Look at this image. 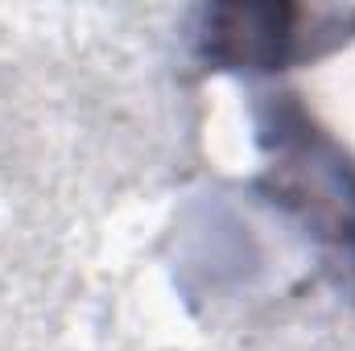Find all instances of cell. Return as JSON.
<instances>
[{
	"label": "cell",
	"instance_id": "cell-2",
	"mask_svg": "<svg viewBox=\"0 0 355 351\" xmlns=\"http://www.w3.org/2000/svg\"><path fill=\"white\" fill-rule=\"evenodd\" d=\"M355 37V12L302 4H211L198 25V58L211 71H281Z\"/></svg>",
	"mask_w": 355,
	"mask_h": 351
},
{
	"label": "cell",
	"instance_id": "cell-1",
	"mask_svg": "<svg viewBox=\"0 0 355 351\" xmlns=\"http://www.w3.org/2000/svg\"><path fill=\"white\" fill-rule=\"evenodd\" d=\"M268 153L265 190L322 240L355 257V162L306 116L293 95H272L261 112Z\"/></svg>",
	"mask_w": 355,
	"mask_h": 351
}]
</instances>
